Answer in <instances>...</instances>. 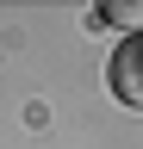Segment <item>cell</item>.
I'll return each mask as SVG.
<instances>
[{"instance_id":"2","label":"cell","mask_w":143,"mask_h":149,"mask_svg":"<svg viewBox=\"0 0 143 149\" xmlns=\"http://www.w3.org/2000/svg\"><path fill=\"white\" fill-rule=\"evenodd\" d=\"M100 19H106V25H137V6H124V0H112V6H100Z\"/></svg>"},{"instance_id":"1","label":"cell","mask_w":143,"mask_h":149,"mask_svg":"<svg viewBox=\"0 0 143 149\" xmlns=\"http://www.w3.org/2000/svg\"><path fill=\"white\" fill-rule=\"evenodd\" d=\"M112 100L118 106H143V87H137V37H124L118 44V56H112Z\"/></svg>"}]
</instances>
